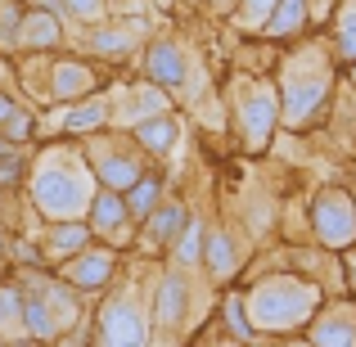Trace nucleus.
I'll return each mask as SVG.
<instances>
[{
  "label": "nucleus",
  "instance_id": "nucleus-1",
  "mask_svg": "<svg viewBox=\"0 0 356 347\" xmlns=\"http://www.w3.org/2000/svg\"><path fill=\"white\" fill-rule=\"evenodd\" d=\"M330 90H334V68L321 54V45L293 50L284 59V72H280V122L289 131L316 127L330 108Z\"/></svg>",
  "mask_w": 356,
  "mask_h": 347
},
{
  "label": "nucleus",
  "instance_id": "nucleus-2",
  "mask_svg": "<svg viewBox=\"0 0 356 347\" xmlns=\"http://www.w3.org/2000/svg\"><path fill=\"white\" fill-rule=\"evenodd\" d=\"M90 194H95V172L77 149H50L41 154L32 172V199L45 217L63 221V217H81L90 208Z\"/></svg>",
  "mask_w": 356,
  "mask_h": 347
},
{
  "label": "nucleus",
  "instance_id": "nucleus-3",
  "mask_svg": "<svg viewBox=\"0 0 356 347\" xmlns=\"http://www.w3.org/2000/svg\"><path fill=\"white\" fill-rule=\"evenodd\" d=\"M316 307H321V289H316L312 280L270 275L248 293V321L257 325V330H266V334H280V330L307 325Z\"/></svg>",
  "mask_w": 356,
  "mask_h": 347
},
{
  "label": "nucleus",
  "instance_id": "nucleus-4",
  "mask_svg": "<svg viewBox=\"0 0 356 347\" xmlns=\"http://www.w3.org/2000/svg\"><path fill=\"white\" fill-rule=\"evenodd\" d=\"M235 118H239L243 145H248L252 154H261V149L270 145V136H275V127H280V95L270 86H261V81H243L235 90Z\"/></svg>",
  "mask_w": 356,
  "mask_h": 347
},
{
  "label": "nucleus",
  "instance_id": "nucleus-5",
  "mask_svg": "<svg viewBox=\"0 0 356 347\" xmlns=\"http://www.w3.org/2000/svg\"><path fill=\"white\" fill-rule=\"evenodd\" d=\"M312 230L325 248L343 252L356 243V203L348 190H321L312 203Z\"/></svg>",
  "mask_w": 356,
  "mask_h": 347
},
{
  "label": "nucleus",
  "instance_id": "nucleus-6",
  "mask_svg": "<svg viewBox=\"0 0 356 347\" xmlns=\"http://www.w3.org/2000/svg\"><path fill=\"white\" fill-rule=\"evenodd\" d=\"M86 163H90V172H95L99 181L108 185V190H127V185L136 181L140 172H145V163H140V149L122 145V140H113V136L90 140Z\"/></svg>",
  "mask_w": 356,
  "mask_h": 347
},
{
  "label": "nucleus",
  "instance_id": "nucleus-7",
  "mask_svg": "<svg viewBox=\"0 0 356 347\" xmlns=\"http://www.w3.org/2000/svg\"><path fill=\"white\" fill-rule=\"evenodd\" d=\"M95 330H99V343H108V347H140V343H149V321L140 316V307L131 302V293L104 302Z\"/></svg>",
  "mask_w": 356,
  "mask_h": 347
},
{
  "label": "nucleus",
  "instance_id": "nucleus-8",
  "mask_svg": "<svg viewBox=\"0 0 356 347\" xmlns=\"http://www.w3.org/2000/svg\"><path fill=\"white\" fill-rule=\"evenodd\" d=\"M113 271H118V252L113 248H77L68 257V266H63V280H68L72 289H104L108 280H113Z\"/></svg>",
  "mask_w": 356,
  "mask_h": 347
},
{
  "label": "nucleus",
  "instance_id": "nucleus-9",
  "mask_svg": "<svg viewBox=\"0 0 356 347\" xmlns=\"http://www.w3.org/2000/svg\"><path fill=\"white\" fill-rule=\"evenodd\" d=\"M90 230H99V234H108L113 243H127L131 239V212H127V203H122V190H95L90 194Z\"/></svg>",
  "mask_w": 356,
  "mask_h": 347
},
{
  "label": "nucleus",
  "instance_id": "nucleus-10",
  "mask_svg": "<svg viewBox=\"0 0 356 347\" xmlns=\"http://www.w3.org/2000/svg\"><path fill=\"white\" fill-rule=\"evenodd\" d=\"M185 307H190V284L172 271V275H163V284H158V293H154V325L163 334L181 330L185 325Z\"/></svg>",
  "mask_w": 356,
  "mask_h": 347
},
{
  "label": "nucleus",
  "instance_id": "nucleus-11",
  "mask_svg": "<svg viewBox=\"0 0 356 347\" xmlns=\"http://www.w3.org/2000/svg\"><path fill=\"white\" fill-rule=\"evenodd\" d=\"M163 108H167V90L163 86H145V90L140 86H122L118 104H108V118L122 122V127H136L140 113L154 118V113H163Z\"/></svg>",
  "mask_w": 356,
  "mask_h": 347
},
{
  "label": "nucleus",
  "instance_id": "nucleus-12",
  "mask_svg": "<svg viewBox=\"0 0 356 347\" xmlns=\"http://www.w3.org/2000/svg\"><path fill=\"white\" fill-rule=\"evenodd\" d=\"M307 339L321 347H352L356 343V307H330L312 321Z\"/></svg>",
  "mask_w": 356,
  "mask_h": 347
},
{
  "label": "nucleus",
  "instance_id": "nucleus-13",
  "mask_svg": "<svg viewBox=\"0 0 356 347\" xmlns=\"http://www.w3.org/2000/svg\"><path fill=\"white\" fill-rule=\"evenodd\" d=\"M145 68H149V81L163 90H181L185 86V54L176 50V41H154L145 54Z\"/></svg>",
  "mask_w": 356,
  "mask_h": 347
},
{
  "label": "nucleus",
  "instance_id": "nucleus-14",
  "mask_svg": "<svg viewBox=\"0 0 356 347\" xmlns=\"http://www.w3.org/2000/svg\"><path fill=\"white\" fill-rule=\"evenodd\" d=\"M203 266H208V280L212 284H226L230 275L239 271V248L226 230H203Z\"/></svg>",
  "mask_w": 356,
  "mask_h": 347
},
{
  "label": "nucleus",
  "instance_id": "nucleus-15",
  "mask_svg": "<svg viewBox=\"0 0 356 347\" xmlns=\"http://www.w3.org/2000/svg\"><path fill=\"white\" fill-rule=\"evenodd\" d=\"M14 45H23V50H54V45H59V18H54L50 9H27V14L18 18Z\"/></svg>",
  "mask_w": 356,
  "mask_h": 347
},
{
  "label": "nucleus",
  "instance_id": "nucleus-16",
  "mask_svg": "<svg viewBox=\"0 0 356 347\" xmlns=\"http://www.w3.org/2000/svg\"><path fill=\"white\" fill-rule=\"evenodd\" d=\"M131 131H136V145L149 149V154H158V158L172 154L176 140H181V122L167 113V108H163V113H154V118H145V122H136Z\"/></svg>",
  "mask_w": 356,
  "mask_h": 347
},
{
  "label": "nucleus",
  "instance_id": "nucleus-17",
  "mask_svg": "<svg viewBox=\"0 0 356 347\" xmlns=\"http://www.w3.org/2000/svg\"><path fill=\"white\" fill-rule=\"evenodd\" d=\"M50 77H54L50 81V95L54 99H68V104H72V99H86L90 90H95V72H90L86 63H54Z\"/></svg>",
  "mask_w": 356,
  "mask_h": 347
},
{
  "label": "nucleus",
  "instance_id": "nucleus-18",
  "mask_svg": "<svg viewBox=\"0 0 356 347\" xmlns=\"http://www.w3.org/2000/svg\"><path fill=\"white\" fill-rule=\"evenodd\" d=\"M307 14H312V9H307V0H275V5H270V14H266V23L257 27V32H266V36H298L302 32V23H307Z\"/></svg>",
  "mask_w": 356,
  "mask_h": 347
},
{
  "label": "nucleus",
  "instance_id": "nucleus-19",
  "mask_svg": "<svg viewBox=\"0 0 356 347\" xmlns=\"http://www.w3.org/2000/svg\"><path fill=\"white\" fill-rule=\"evenodd\" d=\"M185 221H190L185 203H158V208L145 217V234H149V243H172L176 234L185 230Z\"/></svg>",
  "mask_w": 356,
  "mask_h": 347
},
{
  "label": "nucleus",
  "instance_id": "nucleus-20",
  "mask_svg": "<svg viewBox=\"0 0 356 347\" xmlns=\"http://www.w3.org/2000/svg\"><path fill=\"white\" fill-rule=\"evenodd\" d=\"M122 203H127V212H131V217H140V221H145L149 212H154L158 203H163V185H158L154 176H145V172H140L136 181H131L127 190H122Z\"/></svg>",
  "mask_w": 356,
  "mask_h": 347
},
{
  "label": "nucleus",
  "instance_id": "nucleus-21",
  "mask_svg": "<svg viewBox=\"0 0 356 347\" xmlns=\"http://www.w3.org/2000/svg\"><path fill=\"white\" fill-rule=\"evenodd\" d=\"M90 243V226H81L77 217H63L59 226H50V257H72L77 248H86Z\"/></svg>",
  "mask_w": 356,
  "mask_h": 347
},
{
  "label": "nucleus",
  "instance_id": "nucleus-22",
  "mask_svg": "<svg viewBox=\"0 0 356 347\" xmlns=\"http://www.w3.org/2000/svg\"><path fill=\"white\" fill-rule=\"evenodd\" d=\"M23 330L32 334V339H54V334H59V321H54L50 302H45L41 293L23 298Z\"/></svg>",
  "mask_w": 356,
  "mask_h": 347
},
{
  "label": "nucleus",
  "instance_id": "nucleus-23",
  "mask_svg": "<svg viewBox=\"0 0 356 347\" xmlns=\"http://www.w3.org/2000/svg\"><path fill=\"white\" fill-rule=\"evenodd\" d=\"M108 122V99H86V104H77L72 99L68 113H63V131H72V136H81V131H95Z\"/></svg>",
  "mask_w": 356,
  "mask_h": 347
},
{
  "label": "nucleus",
  "instance_id": "nucleus-24",
  "mask_svg": "<svg viewBox=\"0 0 356 347\" xmlns=\"http://www.w3.org/2000/svg\"><path fill=\"white\" fill-rule=\"evenodd\" d=\"M140 45L136 27H108V32H95L90 36V50L104 54V59H122V54H131Z\"/></svg>",
  "mask_w": 356,
  "mask_h": 347
},
{
  "label": "nucleus",
  "instance_id": "nucleus-25",
  "mask_svg": "<svg viewBox=\"0 0 356 347\" xmlns=\"http://www.w3.org/2000/svg\"><path fill=\"white\" fill-rule=\"evenodd\" d=\"M203 257V221H185V230L172 239V261L176 266H194Z\"/></svg>",
  "mask_w": 356,
  "mask_h": 347
},
{
  "label": "nucleus",
  "instance_id": "nucleus-26",
  "mask_svg": "<svg viewBox=\"0 0 356 347\" xmlns=\"http://www.w3.org/2000/svg\"><path fill=\"white\" fill-rule=\"evenodd\" d=\"M36 293L45 298V302H50V312H54V321H77V298H72V289L68 284H45V289H36Z\"/></svg>",
  "mask_w": 356,
  "mask_h": 347
},
{
  "label": "nucleus",
  "instance_id": "nucleus-27",
  "mask_svg": "<svg viewBox=\"0 0 356 347\" xmlns=\"http://www.w3.org/2000/svg\"><path fill=\"white\" fill-rule=\"evenodd\" d=\"M339 59L356 63V0H348V9L339 14Z\"/></svg>",
  "mask_w": 356,
  "mask_h": 347
},
{
  "label": "nucleus",
  "instance_id": "nucleus-28",
  "mask_svg": "<svg viewBox=\"0 0 356 347\" xmlns=\"http://www.w3.org/2000/svg\"><path fill=\"white\" fill-rule=\"evenodd\" d=\"M32 131H36L32 113H27V108H18V104H14V113L0 122V136H5L9 145H23V140H32Z\"/></svg>",
  "mask_w": 356,
  "mask_h": 347
},
{
  "label": "nucleus",
  "instance_id": "nucleus-29",
  "mask_svg": "<svg viewBox=\"0 0 356 347\" xmlns=\"http://www.w3.org/2000/svg\"><path fill=\"white\" fill-rule=\"evenodd\" d=\"M270 5H275V0H239V27H248V32H257V27L266 23Z\"/></svg>",
  "mask_w": 356,
  "mask_h": 347
},
{
  "label": "nucleus",
  "instance_id": "nucleus-30",
  "mask_svg": "<svg viewBox=\"0 0 356 347\" xmlns=\"http://www.w3.org/2000/svg\"><path fill=\"white\" fill-rule=\"evenodd\" d=\"M23 321V298L14 289H0V330H14Z\"/></svg>",
  "mask_w": 356,
  "mask_h": 347
},
{
  "label": "nucleus",
  "instance_id": "nucleus-31",
  "mask_svg": "<svg viewBox=\"0 0 356 347\" xmlns=\"http://www.w3.org/2000/svg\"><path fill=\"white\" fill-rule=\"evenodd\" d=\"M59 9H68L72 18H99L104 14V0H54Z\"/></svg>",
  "mask_w": 356,
  "mask_h": 347
},
{
  "label": "nucleus",
  "instance_id": "nucleus-32",
  "mask_svg": "<svg viewBox=\"0 0 356 347\" xmlns=\"http://www.w3.org/2000/svg\"><path fill=\"white\" fill-rule=\"evenodd\" d=\"M230 325H235V339H248V325H243V312H239V298H230Z\"/></svg>",
  "mask_w": 356,
  "mask_h": 347
},
{
  "label": "nucleus",
  "instance_id": "nucleus-33",
  "mask_svg": "<svg viewBox=\"0 0 356 347\" xmlns=\"http://www.w3.org/2000/svg\"><path fill=\"white\" fill-rule=\"evenodd\" d=\"M9 113H14V99H9V95H5V90H0V122H5Z\"/></svg>",
  "mask_w": 356,
  "mask_h": 347
},
{
  "label": "nucleus",
  "instance_id": "nucleus-34",
  "mask_svg": "<svg viewBox=\"0 0 356 347\" xmlns=\"http://www.w3.org/2000/svg\"><path fill=\"white\" fill-rule=\"evenodd\" d=\"M352 203H356V199H352Z\"/></svg>",
  "mask_w": 356,
  "mask_h": 347
}]
</instances>
